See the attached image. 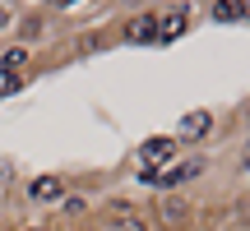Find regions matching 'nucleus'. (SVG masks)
<instances>
[{
  "label": "nucleus",
  "instance_id": "f257e3e1",
  "mask_svg": "<svg viewBox=\"0 0 250 231\" xmlns=\"http://www.w3.org/2000/svg\"><path fill=\"white\" fill-rule=\"evenodd\" d=\"M176 134H153V139L139 143V176H148V171H162L167 162H176Z\"/></svg>",
  "mask_w": 250,
  "mask_h": 231
},
{
  "label": "nucleus",
  "instance_id": "f03ea898",
  "mask_svg": "<svg viewBox=\"0 0 250 231\" xmlns=\"http://www.w3.org/2000/svg\"><path fill=\"white\" fill-rule=\"evenodd\" d=\"M199 171H204V162H199V157H190V162H167L162 171H148L144 180H153V185H162V190L171 194L176 185H186V180H195Z\"/></svg>",
  "mask_w": 250,
  "mask_h": 231
},
{
  "label": "nucleus",
  "instance_id": "7ed1b4c3",
  "mask_svg": "<svg viewBox=\"0 0 250 231\" xmlns=\"http://www.w3.org/2000/svg\"><path fill=\"white\" fill-rule=\"evenodd\" d=\"M190 217H195L190 199H181V194H162V199H158V222L167 227V231H186Z\"/></svg>",
  "mask_w": 250,
  "mask_h": 231
},
{
  "label": "nucleus",
  "instance_id": "20e7f679",
  "mask_svg": "<svg viewBox=\"0 0 250 231\" xmlns=\"http://www.w3.org/2000/svg\"><path fill=\"white\" fill-rule=\"evenodd\" d=\"M208 130H213V111H190L186 120L176 125V143H199Z\"/></svg>",
  "mask_w": 250,
  "mask_h": 231
},
{
  "label": "nucleus",
  "instance_id": "39448f33",
  "mask_svg": "<svg viewBox=\"0 0 250 231\" xmlns=\"http://www.w3.org/2000/svg\"><path fill=\"white\" fill-rule=\"evenodd\" d=\"M28 199H33V204H56V199H65V176H37V180H28Z\"/></svg>",
  "mask_w": 250,
  "mask_h": 231
},
{
  "label": "nucleus",
  "instance_id": "423d86ee",
  "mask_svg": "<svg viewBox=\"0 0 250 231\" xmlns=\"http://www.w3.org/2000/svg\"><path fill=\"white\" fill-rule=\"evenodd\" d=\"M125 42H134V46L158 42V14H134L130 23H125Z\"/></svg>",
  "mask_w": 250,
  "mask_h": 231
},
{
  "label": "nucleus",
  "instance_id": "0eeeda50",
  "mask_svg": "<svg viewBox=\"0 0 250 231\" xmlns=\"http://www.w3.org/2000/svg\"><path fill=\"white\" fill-rule=\"evenodd\" d=\"M190 28V9H167V14H158V42H176L181 33Z\"/></svg>",
  "mask_w": 250,
  "mask_h": 231
},
{
  "label": "nucleus",
  "instance_id": "6e6552de",
  "mask_svg": "<svg viewBox=\"0 0 250 231\" xmlns=\"http://www.w3.org/2000/svg\"><path fill=\"white\" fill-rule=\"evenodd\" d=\"M102 231H153L148 217L134 213V208H116L111 217H102Z\"/></svg>",
  "mask_w": 250,
  "mask_h": 231
},
{
  "label": "nucleus",
  "instance_id": "1a4fd4ad",
  "mask_svg": "<svg viewBox=\"0 0 250 231\" xmlns=\"http://www.w3.org/2000/svg\"><path fill=\"white\" fill-rule=\"evenodd\" d=\"M208 14H213V23H246L241 0H213V5H208Z\"/></svg>",
  "mask_w": 250,
  "mask_h": 231
},
{
  "label": "nucleus",
  "instance_id": "9d476101",
  "mask_svg": "<svg viewBox=\"0 0 250 231\" xmlns=\"http://www.w3.org/2000/svg\"><path fill=\"white\" fill-rule=\"evenodd\" d=\"M28 65V46H9L5 56H0V70H9V74H19Z\"/></svg>",
  "mask_w": 250,
  "mask_h": 231
},
{
  "label": "nucleus",
  "instance_id": "9b49d317",
  "mask_svg": "<svg viewBox=\"0 0 250 231\" xmlns=\"http://www.w3.org/2000/svg\"><path fill=\"white\" fill-rule=\"evenodd\" d=\"M19 88H23V74H9V70H0V97H14Z\"/></svg>",
  "mask_w": 250,
  "mask_h": 231
},
{
  "label": "nucleus",
  "instance_id": "f8f14e48",
  "mask_svg": "<svg viewBox=\"0 0 250 231\" xmlns=\"http://www.w3.org/2000/svg\"><path fill=\"white\" fill-rule=\"evenodd\" d=\"M9 180H14V162L0 157V185H9Z\"/></svg>",
  "mask_w": 250,
  "mask_h": 231
},
{
  "label": "nucleus",
  "instance_id": "ddd939ff",
  "mask_svg": "<svg viewBox=\"0 0 250 231\" xmlns=\"http://www.w3.org/2000/svg\"><path fill=\"white\" fill-rule=\"evenodd\" d=\"M9 14H14V9H9V0H0V28L9 23Z\"/></svg>",
  "mask_w": 250,
  "mask_h": 231
},
{
  "label": "nucleus",
  "instance_id": "4468645a",
  "mask_svg": "<svg viewBox=\"0 0 250 231\" xmlns=\"http://www.w3.org/2000/svg\"><path fill=\"white\" fill-rule=\"evenodd\" d=\"M51 5H56V9H79L83 0H51Z\"/></svg>",
  "mask_w": 250,
  "mask_h": 231
},
{
  "label": "nucleus",
  "instance_id": "2eb2a0df",
  "mask_svg": "<svg viewBox=\"0 0 250 231\" xmlns=\"http://www.w3.org/2000/svg\"><path fill=\"white\" fill-rule=\"evenodd\" d=\"M241 167H246V171H250V143H246V153H241Z\"/></svg>",
  "mask_w": 250,
  "mask_h": 231
},
{
  "label": "nucleus",
  "instance_id": "dca6fc26",
  "mask_svg": "<svg viewBox=\"0 0 250 231\" xmlns=\"http://www.w3.org/2000/svg\"><path fill=\"white\" fill-rule=\"evenodd\" d=\"M241 9H246V23H250V0H241Z\"/></svg>",
  "mask_w": 250,
  "mask_h": 231
},
{
  "label": "nucleus",
  "instance_id": "f3484780",
  "mask_svg": "<svg viewBox=\"0 0 250 231\" xmlns=\"http://www.w3.org/2000/svg\"><path fill=\"white\" fill-rule=\"evenodd\" d=\"M28 231H56V227H28Z\"/></svg>",
  "mask_w": 250,
  "mask_h": 231
}]
</instances>
